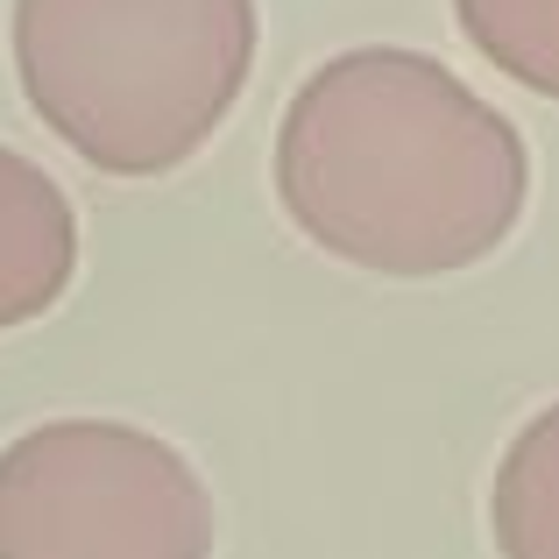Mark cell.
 <instances>
[{
    "label": "cell",
    "mask_w": 559,
    "mask_h": 559,
    "mask_svg": "<svg viewBox=\"0 0 559 559\" xmlns=\"http://www.w3.org/2000/svg\"><path fill=\"white\" fill-rule=\"evenodd\" d=\"M532 199V150L461 71L404 43L341 50L290 93L276 205L333 262L396 284L489 262Z\"/></svg>",
    "instance_id": "1"
},
{
    "label": "cell",
    "mask_w": 559,
    "mask_h": 559,
    "mask_svg": "<svg viewBox=\"0 0 559 559\" xmlns=\"http://www.w3.org/2000/svg\"><path fill=\"white\" fill-rule=\"evenodd\" d=\"M262 43L255 0H14L8 50L28 114L99 178L191 164Z\"/></svg>",
    "instance_id": "2"
},
{
    "label": "cell",
    "mask_w": 559,
    "mask_h": 559,
    "mask_svg": "<svg viewBox=\"0 0 559 559\" xmlns=\"http://www.w3.org/2000/svg\"><path fill=\"white\" fill-rule=\"evenodd\" d=\"M213 496L164 432L50 418L0 447V559H213Z\"/></svg>",
    "instance_id": "3"
},
{
    "label": "cell",
    "mask_w": 559,
    "mask_h": 559,
    "mask_svg": "<svg viewBox=\"0 0 559 559\" xmlns=\"http://www.w3.org/2000/svg\"><path fill=\"white\" fill-rule=\"evenodd\" d=\"M79 276V213L64 185L0 142V333L57 312Z\"/></svg>",
    "instance_id": "4"
},
{
    "label": "cell",
    "mask_w": 559,
    "mask_h": 559,
    "mask_svg": "<svg viewBox=\"0 0 559 559\" xmlns=\"http://www.w3.org/2000/svg\"><path fill=\"white\" fill-rule=\"evenodd\" d=\"M489 532L503 559H559V404L524 418L489 481Z\"/></svg>",
    "instance_id": "5"
},
{
    "label": "cell",
    "mask_w": 559,
    "mask_h": 559,
    "mask_svg": "<svg viewBox=\"0 0 559 559\" xmlns=\"http://www.w3.org/2000/svg\"><path fill=\"white\" fill-rule=\"evenodd\" d=\"M467 50L510 85L559 99V0H453Z\"/></svg>",
    "instance_id": "6"
}]
</instances>
